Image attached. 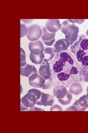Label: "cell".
Listing matches in <instances>:
<instances>
[{
  "mask_svg": "<svg viewBox=\"0 0 88 133\" xmlns=\"http://www.w3.org/2000/svg\"><path fill=\"white\" fill-rule=\"evenodd\" d=\"M50 64L54 85L62 84L68 88L73 83L83 82V69L70 49L56 54Z\"/></svg>",
  "mask_w": 88,
  "mask_h": 133,
  "instance_id": "6da1fadb",
  "label": "cell"
},
{
  "mask_svg": "<svg viewBox=\"0 0 88 133\" xmlns=\"http://www.w3.org/2000/svg\"><path fill=\"white\" fill-rule=\"evenodd\" d=\"M75 59L83 69H88V37L82 35L70 47Z\"/></svg>",
  "mask_w": 88,
  "mask_h": 133,
  "instance_id": "7a4b0ae2",
  "label": "cell"
},
{
  "mask_svg": "<svg viewBox=\"0 0 88 133\" xmlns=\"http://www.w3.org/2000/svg\"><path fill=\"white\" fill-rule=\"evenodd\" d=\"M61 31L65 35V38L67 40L70 46L78 40L79 29L68 19L62 23Z\"/></svg>",
  "mask_w": 88,
  "mask_h": 133,
  "instance_id": "3957f363",
  "label": "cell"
},
{
  "mask_svg": "<svg viewBox=\"0 0 88 133\" xmlns=\"http://www.w3.org/2000/svg\"><path fill=\"white\" fill-rule=\"evenodd\" d=\"M41 91L36 89H31L29 90L27 94L20 99V104L26 107L30 108L34 107L36 104L41 97Z\"/></svg>",
  "mask_w": 88,
  "mask_h": 133,
  "instance_id": "277c9868",
  "label": "cell"
},
{
  "mask_svg": "<svg viewBox=\"0 0 88 133\" xmlns=\"http://www.w3.org/2000/svg\"><path fill=\"white\" fill-rule=\"evenodd\" d=\"M42 29L38 24H33L28 27L27 38L31 41L38 40L42 36Z\"/></svg>",
  "mask_w": 88,
  "mask_h": 133,
  "instance_id": "5b68a950",
  "label": "cell"
},
{
  "mask_svg": "<svg viewBox=\"0 0 88 133\" xmlns=\"http://www.w3.org/2000/svg\"><path fill=\"white\" fill-rule=\"evenodd\" d=\"M42 36L41 39L43 43L47 46H52L55 42L56 33H51L49 32L46 27L42 28Z\"/></svg>",
  "mask_w": 88,
  "mask_h": 133,
  "instance_id": "8992f818",
  "label": "cell"
},
{
  "mask_svg": "<svg viewBox=\"0 0 88 133\" xmlns=\"http://www.w3.org/2000/svg\"><path fill=\"white\" fill-rule=\"evenodd\" d=\"M29 84L34 88H43L44 82L45 79L43 78L38 73H34L29 78Z\"/></svg>",
  "mask_w": 88,
  "mask_h": 133,
  "instance_id": "52a82bcc",
  "label": "cell"
},
{
  "mask_svg": "<svg viewBox=\"0 0 88 133\" xmlns=\"http://www.w3.org/2000/svg\"><path fill=\"white\" fill-rule=\"evenodd\" d=\"M44 46L43 43L39 40L31 41L29 44V49L33 55H38L44 52Z\"/></svg>",
  "mask_w": 88,
  "mask_h": 133,
  "instance_id": "ba28073f",
  "label": "cell"
},
{
  "mask_svg": "<svg viewBox=\"0 0 88 133\" xmlns=\"http://www.w3.org/2000/svg\"><path fill=\"white\" fill-rule=\"evenodd\" d=\"M38 73L40 76L44 79H48L52 76L51 64L50 62L46 61L43 62L40 65L38 70Z\"/></svg>",
  "mask_w": 88,
  "mask_h": 133,
  "instance_id": "9c48e42d",
  "label": "cell"
},
{
  "mask_svg": "<svg viewBox=\"0 0 88 133\" xmlns=\"http://www.w3.org/2000/svg\"><path fill=\"white\" fill-rule=\"evenodd\" d=\"M54 102V96L50 94L41 92V97L39 101L37 102L36 105H43L44 107L51 106Z\"/></svg>",
  "mask_w": 88,
  "mask_h": 133,
  "instance_id": "30bf717a",
  "label": "cell"
},
{
  "mask_svg": "<svg viewBox=\"0 0 88 133\" xmlns=\"http://www.w3.org/2000/svg\"><path fill=\"white\" fill-rule=\"evenodd\" d=\"M69 44L66 38L58 39L53 45V49L56 54L63 52L68 50Z\"/></svg>",
  "mask_w": 88,
  "mask_h": 133,
  "instance_id": "8fae6325",
  "label": "cell"
},
{
  "mask_svg": "<svg viewBox=\"0 0 88 133\" xmlns=\"http://www.w3.org/2000/svg\"><path fill=\"white\" fill-rule=\"evenodd\" d=\"M67 88L62 84L54 85L53 89V95L57 99L64 98L68 92Z\"/></svg>",
  "mask_w": 88,
  "mask_h": 133,
  "instance_id": "7c38bea8",
  "label": "cell"
},
{
  "mask_svg": "<svg viewBox=\"0 0 88 133\" xmlns=\"http://www.w3.org/2000/svg\"><path fill=\"white\" fill-rule=\"evenodd\" d=\"M46 28L51 33H56L61 30V24L58 19H49L46 23Z\"/></svg>",
  "mask_w": 88,
  "mask_h": 133,
  "instance_id": "4fadbf2b",
  "label": "cell"
},
{
  "mask_svg": "<svg viewBox=\"0 0 88 133\" xmlns=\"http://www.w3.org/2000/svg\"><path fill=\"white\" fill-rule=\"evenodd\" d=\"M34 73H38L34 65L27 64L25 66L20 67V75L23 77L29 78Z\"/></svg>",
  "mask_w": 88,
  "mask_h": 133,
  "instance_id": "5bb4252c",
  "label": "cell"
},
{
  "mask_svg": "<svg viewBox=\"0 0 88 133\" xmlns=\"http://www.w3.org/2000/svg\"><path fill=\"white\" fill-rule=\"evenodd\" d=\"M73 105L77 107L78 111H84L88 108V102L86 98V94L84 95L81 98L77 100L74 103Z\"/></svg>",
  "mask_w": 88,
  "mask_h": 133,
  "instance_id": "9a60e30c",
  "label": "cell"
},
{
  "mask_svg": "<svg viewBox=\"0 0 88 133\" xmlns=\"http://www.w3.org/2000/svg\"><path fill=\"white\" fill-rule=\"evenodd\" d=\"M68 90L72 94L78 95L83 92V88L81 82H77L71 84L68 87Z\"/></svg>",
  "mask_w": 88,
  "mask_h": 133,
  "instance_id": "2e32d148",
  "label": "cell"
},
{
  "mask_svg": "<svg viewBox=\"0 0 88 133\" xmlns=\"http://www.w3.org/2000/svg\"><path fill=\"white\" fill-rule=\"evenodd\" d=\"M44 61L48 62H51L53 58L56 55V53L54 52L53 48L47 47H45L44 50Z\"/></svg>",
  "mask_w": 88,
  "mask_h": 133,
  "instance_id": "e0dca14e",
  "label": "cell"
},
{
  "mask_svg": "<svg viewBox=\"0 0 88 133\" xmlns=\"http://www.w3.org/2000/svg\"><path fill=\"white\" fill-rule=\"evenodd\" d=\"M29 58L32 63L35 64H41L44 59V52L38 55H33L30 53L29 55Z\"/></svg>",
  "mask_w": 88,
  "mask_h": 133,
  "instance_id": "ac0fdd59",
  "label": "cell"
},
{
  "mask_svg": "<svg viewBox=\"0 0 88 133\" xmlns=\"http://www.w3.org/2000/svg\"><path fill=\"white\" fill-rule=\"evenodd\" d=\"M72 99H73L72 94L68 90L66 96L63 98L58 99V101L60 104H61L62 105H67L71 103V102L72 101Z\"/></svg>",
  "mask_w": 88,
  "mask_h": 133,
  "instance_id": "d6986e66",
  "label": "cell"
},
{
  "mask_svg": "<svg viewBox=\"0 0 88 133\" xmlns=\"http://www.w3.org/2000/svg\"><path fill=\"white\" fill-rule=\"evenodd\" d=\"M53 84H54V81L52 77L51 76L50 78H49L48 79H45L42 89H45V90L49 89L51 88V87L53 86V85H54Z\"/></svg>",
  "mask_w": 88,
  "mask_h": 133,
  "instance_id": "ffe728a7",
  "label": "cell"
},
{
  "mask_svg": "<svg viewBox=\"0 0 88 133\" xmlns=\"http://www.w3.org/2000/svg\"><path fill=\"white\" fill-rule=\"evenodd\" d=\"M27 64L26 63V55L24 49L20 48V66H24Z\"/></svg>",
  "mask_w": 88,
  "mask_h": 133,
  "instance_id": "44dd1931",
  "label": "cell"
},
{
  "mask_svg": "<svg viewBox=\"0 0 88 133\" xmlns=\"http://www.w3.org/2000/svg\"><path fill=\"white\" fill-rule=\"evenodd\" d=\"M28 32V28L24 24L21 23L20 24V37H24L27 35Z\"/></svg>",
  "mask_w": 88,
  "mask_h": 133,
  "instance_id": "7402d4cb",
  "label": "cell"
},
{
  "mask_svg": "<svg viewBox=\"0 0 88 133\" xmlns=\"http://www.w3.org/2000/svg\"><path fill=\"white\" fill-rule=\"evenodd\" d=\"M83 81L88 83V69H83L82 72Z\"/></svg>",
  "mask_w": 88,
  "mask_h": 133,
  "instance_id": "603a6c76",
  "label": "cell"
},
{
  "mask_svg": "<svg viewBox=\"0 0 88 133\" xmlns=\"http://www.w3.org/2000/svg\"><path fill=\"white\" fill-rule=\"evenodd\" d=\"M50 110V111H62L63 109L59 105L54 104V105H51Z\"/></svg>",
  "mask_w": 88,
  "mask_h": 133,
  "instance_id": "cb8c5ba5",
  "label": "cell"
},
{
  "mask_svg": "<svg viewBox=\"0 0 88 133\" xmlns=\"http://www.w3.org/2000/svg\"><path fill=\"white\" fill-rule=\"evenodd\" d=\"M69 21L72 23H77L79 24H82L85 21V19H68Z\"/></svg>",
  "mask_w": 88,
  "mask_h": 133,
  "instance_id": "d4e9b609",
  "label": "cell"
},
{
  "mask_svg": "<svg viewBox=\"0 0 88 133\" xmlns=\"http://www.w3.org/2000/svg\"><path fill=\"white\" fill-rule=\"evenodd\" d=\"M66 111H78V108L73 104L66 109Z\"/></svg>",
  "mask_w": 88,
  "mask_h": 133,
  "instance_id": "484cf974",
  "label": "cell"
},
{
  "mask_svg": "<svg viewBox=\"0 0 88 133\" xmlns=\"http://www.w3.org/2000/svg\"><path fill=\"white\" fill-rule=\"evenodd\" d=\"M28 110V111H45L44 110L41 109V108H36L35 107L29 108V109Z\"/></svg>",
  "mask_w": 88,
  "mask_h": 133,
  "instance_id": "4316f807",
  "label": "cell"
},
{
  "mask_svg": "<svg viewBox=\"0 0 88 133\" xmlns=\"http://www.w3.org/2000/svg\"><path fill=\"white\" fill-rule=\"evenodd\" d=\"M28 108L23 105L22 104H20V111H25V110H28Z\"/></svg>",
  "mask_w": 88,
  "mask_h": 133,
  "instance_id": "83f0119b",
  "label": "cell"
},
{
  "mask_svg": "<svg viewBox=\"0 0 88 133\" xmlns=\"http://www.w3.org/2000/svg\"><path fill=\"white\" fill-rule=\"evenodd\" d=\"M21 21L23 22H24V23H29L33 21L32 19L31 20V19H27V20L26 19H22Z\"/></svg>",
  "mask_w": 88,
  "mask_h": 133,
  "instance_id": "f1b7e54d",
  "label": "cell"
},
{
  "mask_svg": "<svg viewBox=\"0 0 88 133\" xmlns=\"http://www.w3.org/2000/svg\"><path fill=\"white\" fill-rule=\"evenodd\" d=\"M86 36L88 37V30H87V31H86Z\"/></svg>",
  "mask_w": 88,
  "mask_h": 133,
  "instance_id": "f546056e",
  "label": "cell"
},
{
  "mask_svg": "<svg viewBox=\"0 0 88 133\" xmlns=\"http://www.w3.org/2000/svg\"><path fill=\"white\" fill-rule=\"evenodd\" d=\"M86 93L88 94V86L87 87V89H86Z\"/></svg>",
  "mask_w": 88,
  "mask_h": 133,
  "instance_id": "4dcf8cb0",
  "label": "cell"
},
{
  "mask_svg": "<svg viewBox=\"0 0 88 133\" xmlns=\"http://www.w3.org/2000/svg\"><path fill=\"white\" fill-rule=\"evenodd\" d=\"M86 98H87V102H88V94H86Z\"/></svg>",
  "mask_w": 88,
  "mask_h": 133,
  "instance_id": "1f68e13d",
  "label": "cell"
}]
</instances>
